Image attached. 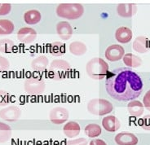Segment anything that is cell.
I'll return each instance as SVG.
<instances>
[{"label":"cell","mask_w":150,"mask_h":145,"mask_svg":"<svg viewBox=\"0 0 150 145\" xmlns=\"http://www.w3.org/2000/svg\"><path fill=\"white\" fill-rule=\"evenodd\" d=\"M140 125L144 130H150V115H146L140 121Z\"/></svg>","instance_id":"cell-32"},{"label":"cell","mask_w":150,"mask_h":145,"mask_svg":"<svg viewBox=\"0 0 150 145\" xmlns=\"http://www.w3.org/2000/svg\"><path fill=\"white\" fill-rule=\"evenodd\" d=\"M21 115V109L15 105H11L0 110V118L8 121L15 122L20 118Z\"/></svg>","instance_id":"cell-9"},{"label":"cell","mask_w":150,"mask_h":145,"mask_svg":"<svg viewBox=\"0 0 150 145\" xmlns=\"http://www.w3.org/2000/svg\"><path fill=\"white\" fill-rule=\"evenodd\" d=\"M49 52L53 56H63L65 52V45L61 42H53L49 46Z\"/></svg>","instance_id":"cell-23"},{"label":"cell","mask_w":150,"mask_h":145,"mask_svg":"<svg viewBox=\"0 0 150 145\" xmlns=\"http://www.w3.org/2000/svg\"><path fill=\"white\" fill-rule=\"evenodd\" d=\"M70 69L71 65L66 60H53L49 66L48 76L56 81L64 80L69 77Z\"/></svg>","instance_id":"cell-3"},{"label":"cell","mask_w":150,"mask_h":145,"mask_svg":"<svg viewBox=\"0 0 150 145\" xmlns=\"http://www.w3.org/2000/svg\"><path fill=\"white\" fill-rule=\"evenodd\" d=\"M87 75L94 80H102L106 78L109 73V64L100 57H95L86 64Z\"/></svg>","instance_id":"cell-2"},{"label":"cell","mask_w":150,"mask_h":145,"mask_svg":"<svg viewBox=\"0 0 150 145\" xmlns=\"http://www.w3.org/2000/svg\"><path fill=\"white\" fill-rule=\"evenodd\" d=\"M56 32L59 37L64 41L70 39L73 35V29L71 25L67 21H60L56 25Z\"/></svg>","instance_id":"cell-12"},{"label":"cell","mask_w":150,"mask_h":145,"mask_svg":"<svg viewBox=\"0 0 150 145\" xmlns=\"http://www.w3.org/2000/svg\"><path fill=\"white\" fill-rule=\"evenodd\" d=\"M133 49L140 54L146 53L150 49V41L145 36H139L133 42Z\"/></svg>","instance_id":"cell-15"},{"label":"cell","mask_w":150,"mask_h":145,"mask_svg":"<svg viewBox=\"0 0 150 145\" xmlns=\"http://www.w3.org/2000/svg\"><path fill=\"white\" fill-rule=\"evenodd\" d=\"M15 43L9 38L0 39V52L1 53H9L14 49Z\"/></svg>","instance_id":"cell-27"},{"label":"cell","mask_w":150,"mask_h":145,"mask_svg":"<svg viewBox=\"0 0 150 145\" xmlns=\"http://www.w3.org/2000/svg\"><path fill=\"white\" fill-rule=\"evenodd\" d=\"M37 37V32L33 28L23 27L19 30L17 33V38L21 42L25 44H30L35 41Z\"/></svg>","instance_id":"cell-10"},{"label":"cell","mask_w":150,"mask_h":145,"mask_svg":"<svg viewBox=\"0 0 150 145\" xmlns=\"http://www.w3.org/2000/svg\"><path fill=\"white\" fill-rule=\"evenodd\" d=\"M89 145H107V144L104 140H102V139H96L91 140L90 142V144Z\"/></svg>","instance_id":"cell-34"},{"label":"cell","mask_w":150,"mask_h":145,"mask_svg":"<svg viewBox=\"0 0 150 145\" xmlns=\"http://www.w3.org/2000/svg\"><path fill=\"white\" fill-rule=\"evenodd\" d=\"M144 104L139 100H131L127 104V109L130 115L135 117H139L144 113Z\"/></svg>","instance_id":"cell-19"},{"label":"cell","mask_w":150,"mask_h":145,"mask_svg":"<svg viewBox=\"0 0 150 145\" xmlns=\"http://www.w3.org/2000/svg\"><path fill=\"white\" fill-rule=\"evenodd\" d=\"M65 145H87V141L84 138H78L66 142Z\"/></svg>","instance_id":"cell-29"},{"label":"cell","mask_w":150,"mask_h":145,"mask_svg":"<svg viewBox=\"0 0 150 145\" xmlns=\"http://www.w3.org/2000/svg\"><path fill=\"white\" fill-rule=\"evenodd\" d=\"M11 5L9 4H0V16H6L10 13Z\"/></svg>","instance_id":"cell-31"},{"label":"cell","mask_w":150,"mask_h":145,"mask_svg":"<svg viewBox=\"0 0 150 145\" xmlns=\"http://www.w3.org/2000/svg\"><path fill=\"white\" fill-rule=\"evenodd\" d=\"M9 102H10L9 94L5 91L0 90V106H6L9 104Z\"/></svg>","instance_id":"cell-28"},{"label":"cell","mask_w":150,"mask_h":145,"mask_svg":"<svg viewBox=\"0 0 150 145\" xmlns=\"http://www.w3.org/2000/svg\"><path fill=\"white\" fill-rule=\"evenodd\" d=\"M69 117V112L64 107H55L49 113V119L54 124L60 125L64 123Z\"/></svg>","instance_id":"cell-7"},{"label":"cell","mask_w":150,"mask_h":145,"mask_svg":"<svg viewBox=\"0 0 150 145\" xmlns=\"http://www.w3.org/2000/svg\"><path fill=\"white\" fill-rule=\"evenodd\" d=\"M41 13L35 9L27 11L24 15L25 22L28 25H36L41 21Z\"/></svg>","instance_id":"cell-22"},{"label":"cell","mask_w":150,"mask_h":145,"mask_svg":"<svg viewBox=\"0 0 150 145\" xmlns=\"http://www.w3.org/2000/svg\"><path fill=\"white\" fill-rule=\"evenodd\" d=\"M69 52L72 55L76 56H83L87 51L86 46L83 42L74 41L69 44Z\"/></svg>","instance_id":"cell-21"},{"label":"cell","mask_w":150,"mask_h":145,"mask_svg":"<svg viewBox=\"0 0 150 145\" xmlns=\"http://www.w3.org/2000/svg\"><path fill=\"white\" fill-rule=\"evenodd\" d=\"M84 13V8L80 4H60L56 8V14L59 17L76 20L80 18Z\"/></svg>","instance_id":"cell-4"},{"label":"cell","mask_w":150,"mask_h":145,"mask_svg":"<svg viewBox=\"0 0 150 145\" xmlns=\"http://www.w3.org/2000/svg\"><path fill=\"white\" fill-rule=\"evenodd\" d=\"M48 58L45 56H39L36 57L31 62V68L33 70L37 72H42L48 67Z\"/></svg>","instance_id":"cell-18"},{"label":"cell","mask_w":150,"mask_h":145,"mask_svg":"<svg viewBox=\"0 0 150 145\" xmlns=\"http://www.w3.org/2000/svg\"><path fill=\"white\" fill-rule=\"evenodd\" d=\"M10 68V63L6 57L0 56V72L6 71L9 69Z\"/></svg>","instance_id":"cell-30"},{"label":"cell","mask_w":150,"mask_h":145,"mask_svg":"<svg viewBox=\"0 0 150 145\" xmlns=\"http://www.w3.org/2000/svg\"><path fill=\"white\" fill-rule=\"evenodd\" d=\"M104 129L109 132H115L121 127V122L115 116H107L102 120Z\"/></svg>","instance_id":"cell-13"},{"label":"cell","mask_w":150,"mask_h":145,"mask_svg":"<svg viewBox=\"0 0 150 145\" xmlns=\"http://www.w3.org/2000/svg\"><path fill=\"white\" fill-rule=\"evenodd\" d=\"M105 89L114 100L127 102L134 100L141 95L144 84L139 75L131 68H119L107 77Z\"/></svg>","instance_id":"cell-1"},{"label":"cell","mask_w":150,"mask_h":145,"mask_svg":"<svg viewBox=\"0 0 150 145\" xmlns=\"http://www.w3.org/2000/svg\"><path fill=\"white\" fill-rule=\"evenodd\" d=\"M136 9V5L134 4H120L117 5V11L121 17L129 18L135 15Z\"/></svg>","instance_id":"cell-14"},{"label":"cell","mask_w":150,"mask_h":145,"mask_svg":"<svg viewBox=\"0 0 150 145\" xmlns=\"http://www.w3.org/2000/svg\"><path fill=\"white\" fill-rule=\"evenodd\" d=\"M112 104L105 99H92L87 104V110L93 115H106L112 111Z\"/></svg>","instance_id":"cell-5"},{"label":"cell","mask_w":150,"mask_h":145,"mask_svg":"<svg viewBox=\"0 0 150 145\" xmlns=\"http://www.w3.org/2000/svg\"><path fill=\"white\" fill-rule=\"evenodd\" d=\"M123 63L128 68H138L142 64V59L131 53L125 54L122 58Z\"/></svg>","instance_id":"cell-20"},{"label":"cell","mask_w":150,"mask_h":145,"mask_svg":"<svg viewBox=\"0 0 150 145\" xmlns=\"http://www.w3.org/2000/svg\"><path fill=\"white\" fill-rule=\"evenodd\" d=\"M24 88L26 93L30 95H39L44 92L46 84L44 81L38 78H30L25 80Z\"/></svg>","instance_id":"cell-6"},{"label":"cell","mask_w":150,"mask_h":145,"mask_svg":"<svg viewBox=\"0 0 150 145\" xmlns=\"http://www.w3.org/2000/svg\"><path fill=\"white\" fill-rule=\"evenodd\" d=\"M115 38L121 43H127L132 38V31L125 26L119 27L115 32Z\"/></svg>","instance_id":"cell-16"},{"label":"cell","mask_w":150,"mask_h":145,"mask_svg":"<svg viewBox=\"0 0 150 145\" xmlns=\"http://www.w3.org/2000/svg\"><path fill=\"white\" fill-rule=\"evenodd\" d=\"M125 55L124 48L119 44H112L105 50V58L109 61H118L123 58Z\"/></svg>","instance_id":"cell-8"},{"label":"cell","mask_w":150,"mask_h":145,"mask_svg":"<svg viewBox=\"0 0 150 145\" xmlns=\"http://www.w3.org/2000/svg\"><path fill=\"white\" fill-rule=\"evenodd\" d=\"M84 132L86 136L89 138H96L100 136L102 133V129L100 126L95 123H91L86 126L84 129Z\"/></svg>","instance_id":"cell-24"},{"label":"cell","mask_w":150,"mask_h":145,"mask_svg":"<svg viewBox=\"0 0 150 145\" xmlns=\"http://www.w3.org/2000/svg\"><path fill=\"white\" fill-rule=\"evenodd\" d=\"M80 126L78 122H74V121H70L67 122L63 127V132L64 134L69 139H73L78 136L80 133Z\"/></svg>","instance_id":"cell-17"},{"label":"cell","mask_w":150,"mask_h":145,"mask_svg":"<svg viewBox=\"0 0 150 145\" xmlns=\"http://www.w3.org/2000/svg\"><path fill=\"white\" fill-rule=\"evenodd\" d=\"M11 137V128L8 124L0 122V144L8 141Z\"/></svg>","instance_id":"cell-26"},{"label":"cell","mask_w":150,"mask_h":145,"mask_svg":"<svg viewBox=\"0 0 150 145\" xmlns=\"http://www.w3.org/2000/svg\"><path fill=\"white\" fill-rule=\"evenodd\" d=\"M138 138L131 132L123 131L115 136V142L117 145H136Z\"/></svg>","instance_id":"cell-11"},{"label":"cell","mask_w":150,"mask_h":145,"mask_svg":"<svg viewBox=\"0 0 150 145\" xmlns=\"http://www.w3.org/2000/svg\"><path fill=\"white\" fill-rule=\"evenodd\" d=\"M14 24L8 19H0V35L11 34L14 30Z\"/></svg>","instance_id":"cell-25"},{"label":"cell","mask_w":150,"mask_h":145,"mask_svg":"<svg viewBox=\"0 0 150 145\" xmlns=\"http://www.w3.org/2000/svg\"><path fill=\"white\" fill-rule=\"evenodd\" d=\"M143 104L145 108L150 111V90L147 91L143 99Z\"/></svg>","instance_id":"cell-33"}]
</instances>
